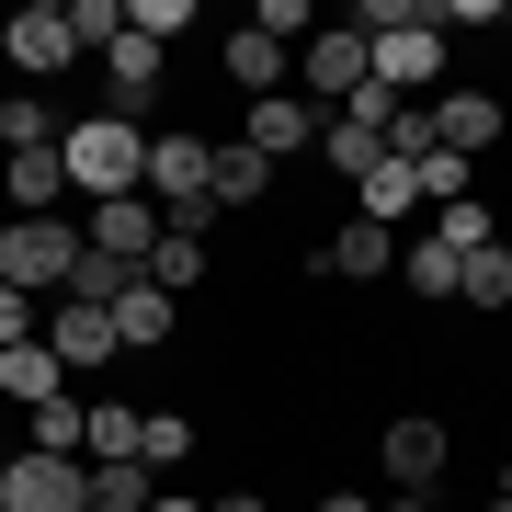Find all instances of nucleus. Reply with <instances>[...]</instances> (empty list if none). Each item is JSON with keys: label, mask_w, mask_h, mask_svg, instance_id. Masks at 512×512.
Returning <instances> with one entry per match:
<instances>
[{"label": "nucleus", "mask_w": 512, "mask_h": 512, "mask_svg": "<svg viewBox=\"0 0 512 512\" xmlns=\"http://www.w3.org/2000/svg\"><path fill=\"white\" fill-rule=\"evenodd\" d=\"M57 160H69V194L80 205L148 194V126H126V114H80V126L57 137Z\"/></svg>", "instance_id": "1"}, {"label": "nucleus", "mask_w": 512, "mask_h": 512, "mask_svg": "<svg viewBox=\"0 0 512 512\" xmlns=\"http://www.w3.org/2000/svg\"><path fill=\"white\" fill-rule=\"evenodd\" d=\"M205 171H217V137H194V126H148V205H160L171 228L217 217V205H205Z\"/></svg>", "instance_id": "2"}, {"label": "nucleus", "mask_w": 512, "mask_h": 512, "mask_svg": "<svg viewBox=\"0 0 512 512\" xmlns=\"http://www.w3.org/2000/svg\"><path fill=\"white\" fill-rule=\"evenodd\" d=\"M69 274H80V228L69 217H12V228H0V285L69 296Z\"/></svg>", "instance_id": "3"}, {"label": "nucleus", "mask_w": 512, "mask_h": 512, "mask_svg": "<svg viewBox=\"0 0 512 512\" xmlns=\"http://www.w3.org/2000/svg\"><path fill=\"white\" fill-rule=\"evenodd\" d=\"M0 512H92V467L80 456H0Z\"/></svg>", "instance_id": "4"}, {"label": "nucleus", "mask_w": 512, "mask_h": 512, "mask_svg": "<svg viewBox=\"0 0 512 512\" xmlns=\"http://www.w3.org/2000/svg\"><path fill=\"white\" fill-rule=\"evenodd\" d=\"M0 57H12L23 80H57V69H80V35H69V0H23V12L0 23Z\"/></svg>", "instance_id": "5"}, {"label": "nucleus", "mask_w": 512, "mask_h": 512, "mask_svg": "<svg viewBox=\"0 0 512 512\" xmlns=\"http://www.w3.org/2000/svg\"><path fill=\"white\" fill-rule=\"evenodd\" d=\"M46 353H57V376H103L114 365V353H126V342H114V308H80V296H46Z\"/></svg>", "instance_id": "6"}, {"label": "nucleus", "mask_w": 512, "mask_h": 512, "mask_svg": "<svg viewBox=\"0 0 512 512\" xmlns=\"http://www.w3.org/2000/svg\"><path fill=\"white\" fill-rule=\"evenodd\" d=\"M376 467H387V490H433L444 467H456V433H444V421H421V410H399L376 433Z\"/></svg>", "instance_id": "7"}, {"label": "nucleus", "mask_w": 512, "mask_h": 512, "mask_svg": "<svg viewBox=\"0 0 512 512\" xmlns=\"http://www.w3.org/2000/svg\"><path fill=\"white\" fill-rule=\"evenodd\" d=\"M319 126H330V114H319L308 92H262L251 114H239V148L274 171V160H296V148H319Z\"/></svg>", "instance_id": "8"}, {"label": "nucleus", "mask_w": 512, "mask_h": 512, "mask_svg": "<svg viewBox=\"0 0 512 512\" xmlns=\"http://www.w3.org/2000/svg\"><path fill=\"white\" fill-rule=\"evenodd\" d=\"M160 205H148V194H114V205H92V228H80V251H103V262H137V274H148V251H160Z\"/></svg>", "instance_id": "9"}, {"label": "nucleus", "mask_w": 512, "mask_h": 512, "mask_svg": "<svg viewBox=\"0 0 512 512\" xmlns=\"http://www.w3.org/2000/svg\"><path fill=\"white\" fill-rule=\"evenodd\" d=\"M69 205V160L57 148H0V217H57Z\"/></svg>", "instance_id": "10"}, {"label": "nucleus", "mask_w": 512, "mask_h": 512, "mask_svg": "<svg viewBox=\"0 0 512 512\" xmlns=\"http://www.w3.org/2000/svg\"><path fill=\"white\" fill-rule=\"evenodd\" d=\"M319 274H342V285H376V274H399V228H376V217H342L319 239Z\"/></svg>", "instance_id": "11"}, {"label": "nucleus", "mask_w": 512, "mask_h": 512, "mask_svg": "<svg viewBox=\"0 0 512 512\" xmlns=\"http://www.w3.org/2000/svg\"><path fill=\"white\" fill-rule=\"evenodd\" d=\"M160 69H171V57L148 46V35H114V46H103V92H114V114H126V126H148V103H160Z\"/></svg>", "instance_id": "12"}, {"label": "nucleus", "mask_w": 512, "mask_h": 512, "mask_svg": "<svg viewBox=\"0 0 512 512\" xmlns=\"http://www.w3.org/2000/svg\"><path fill=\"white\" fill-rule=\"evenodd\" d=\"M433 148H456V160L501 148V92H444L433 103Z\"/></svg>", "instance_id": "13"}, {"label": "nucleus", "mask_w": 512, "mask_h": 512, "mask_svg": "<svg viewBox=\"0 0 512 512\" xmlns=\"http://www.w3.org/2000/svg\"><path fill=\"white\" fill-rule=\"evenodd\" d=\"M171 330H183V296H160L148 274H137L126 296H114V342H126V353H160Z\"/></svg>", "instance_id": "14"}, {"label": "nucleus", "mask_w": 512, "mask_h": 512, "mask_svg": "<svg viewBox=\"0 0 512 512\" xmlns=\"http://www.w3.org/2000/svg\"><path fill=\"white\" fill-rule=\"evenodd\" d=\"M23 444H35V456H80V467H92V399L69 387V399L23 410Z\"/></svg>", "instance_id": "15"}, {"label": "nucleus", "mask_w": 512, "mask_h": 512, "mask_svg": "<svg viewBox=\"0 0 512 512\" xmlns=\"http://www.w3.org/2000/svg\"><path fill=\"white\" fill-rule=\"evenodd\" d=\"M217 57H228V80H239L251 103H262V92H285V69H296V46H274L262 23H239V35H228Z\"/></svg>", "instance_id": "16"}, {"label": "nucleus", "mask_w": 512, "mask_h": 512, "mask_svg": "<svg viewBox=\"0 0 512 512\" xmlns=\"http://www.w3.org/2000/svg\"><path fill=\"white\" fill-rule=\"evenodd\" d=\"M0 399H12V410H46V399H69L57 353H46V342H12V353H0Z\"/></svg>", "instance_id": "17"}, {"label": "nucleus", "mask_w": 512, "mask_h": 512, "mask_svg": "<svg viewBox=\"0 0 512 512\" xmlns=\"http://www.w3.org/2000/svg\"><path fill=\"white\" fill-rule=\"evenodd\" d=\"M262 194H274V171H262L251 148L228 137V148H217V171H205V205H217V217H239V205H262Z\"/></svg>", "instance_id": "18"}, {"label": "nucleus", "mask_w": 512, "mask_h": 512, "mask_svg": "<svg viewBox=\"0 0 512 512\" xmlns=\"http://www.w3.org/2000/svg\"><path fill=\"white\" fill-rule=\"evenodd\" d=\"M160 490H171V478L148 467V456H114V467H92V512H148Z\"/></svg>", "instance_id": "19"}, {"label": "nucleus", "mask_w": 512, "mask_h": 512, "mask_svg": "<svg viewBox=\"0 0 512 512\" xmlns=\"http://www.w3.org/2000/svg\"><path fill=\"white\" fill-rule=\"evenodd\" d=\"M148 285H160V296H194V285H205V228H160V251H148Z\"/></svg>", "instance_id": "20"}, {"label": "nucleus", "mask_w": 512, "mask_h": 512, "mask_svg": "<svg viewBox=\"0 0 512 512\" xmlns=\"http://www.w3.org/2000/svg\"><path fill=\"white\" fill-rule=\"evenodd\" d=\"M319 160L342 171V183H365V171L387 160V137H376V126H353V114H330V126H319Z\"/></svg>", "instance_id": "21"}, {"label": "nucleus", "mask_w": 512, "mask_h": 512, "mask_svg": "<svg viewBox=\"0 0 512 512\" xmlns=\"http://www.w3.org/2000/svg\"><path fill=\"white\" fill-rule=\"evenodd\" d=\"M57 137H69V114H57L46 92H12V103H0V148H57Z\"/></svg>", "instance_id": "22"}, {"label": "nucleus", "mask_w": 512, "mask_h": 512, "mask_svg": "<svg viewBox=\"0 0 512 512\" xmlns=\"http://www.w3.org/2000/svg\"><path fill=\"white\" fill-rule=\"evenodd\" d=\"M353 194H365V217H376V228H387V217H421V183H410V160H376Z\"/></svg>", "instance_id": "23"}, {"label": "nucleus", "mask_w": 512, "mask_h": 512, "mask_svg": "<svg viewBox=\"0 0 512 512\" xmlns=\"http://www.w3.org/2000/svg\"><path fill=\"white\" fill-rule=\"evenodd\" d=\"M456 296H467V308H512V251H501V239L456 262Z\"/></svg>", "instance_id": "24"}, {"label": "nucleus", "mask_w": 512, "mask_h": 512, "mask_svg": "<svg viewBox=\"0 0 512 512\" xmlns=\"http://www.w3.org/2000/svg\"><path fill=\"white\" fill-rule=\"evenodd\" d=\"M433 239H444L456 262H467V251H490V239H501V205H478V194H467V205H444V217H433Z\"/></svg>", "instance_id": "25"}, {"label": "nucleus", "mask_w": 512, "mask_h": 512, "mask_svg": "<svg viewBox=\"0 0 512 512\" xmlns=\"http://www.w3.org/2000/svg\"><path fill=\"white\" fill-rule=\"evenodd\" d=\"M137 456H148V467L171 478V467L194 456V421H183V410H148V421H137Z\"/></svg>", "instance_id": "26"}, {"label": "nucleus", "mask_w": 512, "mask_h": 512, "mask_svg": "<svg viewBox=\"0 0 512 512\" xmlns=\"http://www.w3.org/2000/svg\"><path fill=\"white\" fill-rule=\"evenodd\" d=\"M410 183H421V205L444 217V205H467V160H456V148H421V160H410Z\"/></svg>", "instance_id": "27"}, {"label": "nucleus", "mask_w": 512, "mask_h": 512, "mask_svg": "<svg viewBox=\"0 0 512 512\" xmlns=\"http://www.w3.org/2000/svg\"><path fill=\"white\" fill-rule=\"evenodd\" d=\"M399 285L410 296H456V251H444V239H410V251H399Z\"/></svg>", "instance_id": "28"}, {"label": "nucleus", "mask_w": 512, "mask_h": 512, "mask_svg": "<svg viewBox=\"0 0 512 512\" xmlns=\"http://www.w3.org/2000/svg\"><path fill=\"white\" fill-rule=\"evenodd\" d=\"M137 421H148V410H126V399H92V467L137 456Z\"/></svg>", "instance_id": "29"}, {"label": "nucleus", "mask_w": 512, "mask_h": 512, "mask_svg": "<svg viewBox=\"0 0 512 512\" xmlns=\"http://www.w3.org/2000/svg\"><path fill=\"white\" fill-rule=\"evenodd\" d=\"M126 35H148L171 57V35H194V0H126Z\"/></svg>", "instance_id": "30"}, {"label": "nucleus", "mask_w": 512, "mask_h": 512, "mask_svg": "<svg viewBox=\"0 0 512 512\" xmlns=\"http://www.w3.org/2000/svg\"><path fill=\"white\" fill-rule=\"evenodd\" d=\"M69 35H80V57H103L126 35V0H69Z\"/></svg>", "instance_id": "31"}, {"label": "nucleus", "mask_w": 512, "mask_h": 512, "mask_svg": "<svg viewBox=\"0 0 512 512\" xmlns=\"http://www.w3.org/2000/svg\"><path fill=\"white\" fill-rule=\"evenodd\" d=\"M12 342H46V296L0 285V353H12Z\"/></svg>", "instance_id": "32"}, {"label": "nucleus", "mask_w": 512, "mask_h": 512, "mask_svg": "<svg viewBox=\"0 0 512 512\" xmlns=\"http://www.w3.org/2000/svg\"><path fill=\"white\" fill-rule=\"evenodd\" d=\"M251 23H262V35H274V46H308V35H319V12H308V0H262Z\"/></svg>", "instance_id": "33"}, {"label": "nucleus", "mask_w": 512, "mask_h": 512, "mask_svg": "<svg viewBox=\"0 0 512 512\" xmlns=\"http://www.w3.org/2000/svg\"><path fill=\"white\" fill-rule=\"evenodd\" d=\"M205 512H274V501H262V490H217V501H205Z\"/></svg>", "instance_id": "34"}, {"label": "nucleus", "mask_w": 512, "mask_h": 512, "mask_svg": "<svg viewBox=\"0 0 512 512\" xmlns=\"http://www.w3.org/2000/svg\"><path fill=\"white\" fill-rule=\"evenodd\" d=\"M319 512H376V501H365V490H330V501H319Z\"/></svg>", "instance_id": "35"}, {"label": "nucleus", "mask_w": 512, "mask_h": 512, "mask_svg": "<svg viewBox=\"0 0 512 512\" xmlns=\"http://www.w3.org/2000/svg\"><path fill=\"white\" fill-rule=\"evenodd\" d=\"M148 512H205V501H194V490H160V501H148Z\"/></svg>", "instance_id": "36"}, {"label": "nucleus", "mask_w": 512, "mask_h": 512, "mask_svg": "<svg viewBox=\"0 0 512 512\" xmlns=\"http://www.w3.org/2000/svg\"><path fill=\"white\" fill-rule=\"evenodd\" d=\"M478 512H512V490H490V501H478Z\"/></svg>", "instance_id": "37"}]
</instances>
